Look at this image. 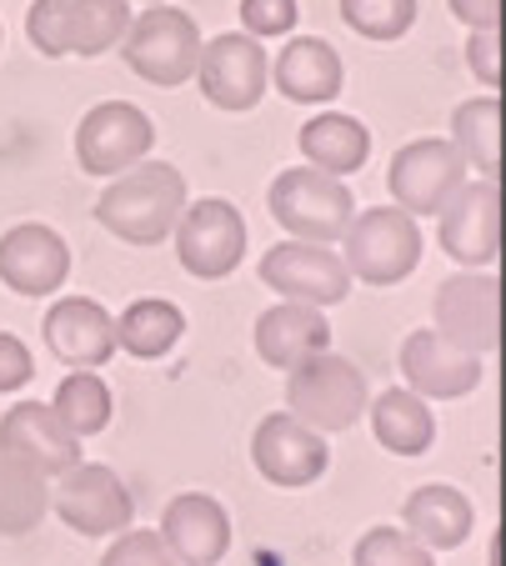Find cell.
Instances as JSON below:
<instances>
[{"mask_svg":"<svg viewBox=\"0 0 506 566\" xmlns=\"http://www.w3.org/2000/svg\"><path fill=\"white\" fill-rule=\"evenodd\" d=\"M51 512V476L31 461L0 451V536H25Z\"/></svg>","mask_w":506,"mask_h":566,"instance_id":"cell-25","label":"cell"},{"mask_svg":"<svg viewBox=\"0 0 506 566\" xmlns=\"http://www.w3.org/2000/svg\"><path fill=\"white\" fill-rule=\"evenodd\" d=\"M261 281L276 291L281 301H302V306H341L351 296V271L331 247H312V241H281L261 256Z\"/></svg>","mask_w":506,"mask_h":566,"instance_id":"cell-11","label":"cell"},{"mask_svg":"<svg viewBox=\"0 0 506 566\" xmlns=\"http://www.w3.org/2000/svg\"><path fill=\"white\" fill-rule=\"evenodd\" d=\"M452 146L462 150L466 166L496 181V166H502V101L486 91V96H472L452 111Z\"/></svg>","mask_w":506,"mask_h":566,"instance_id":"cell-27","label":"cell"},{"mask_svg":"<svg viewBox=\"0 0 506 566\" xmlns=\"http://www.w3.org/2000/svg\"><path fill=\"white\" fill-rule=\"evenodd\" d=\"M181 336H186L181 306H176V301H161V296H140L116 316V346L130 356H140V361L166 356Z\"/></svg>","mask_w":506,"mask_h":566,"instance_id":"cell-26","label":"cell"},{"mask_svg":"<svg viewBox=\"0 0 506 566\" xmlns=\"http://www.w3.org/2000/svg\"><path fill=\"white\" fill-rule=\"evenodd\" d=\"M76 441L81 437H71V427L45 401H21V407H11L6 421H0V447L11 451V457L31 461V467H41L51 481L81 461Z\"/></svg>","mask_w":506,"mask_h":566,"instance_id":"cell-19","label":"cell"},{"mask_svg":"<svg viewBox=\"0 0 506 566\" xmlns=\"http://www.w3.org/2000/svg\"><path fill=\"white\" fill-rule=\"evenodd\" d=\"M76 6L81 0H35L31 15H25V31L31 45L55 61V55H71V35H76Z\"/></svg>","mask_w":506,"mask_h":566,"instance_id":"cell-32","label":"cell"},{"mask_svg":"<svg viewBox=\"0 0 506 566\" xmlns=\"http://www.w3.org/2000/svg\"><path fill=\"white\" fill-rule=\"evenodd\" d=\"M251 461L256 471L271 481V486H312V481L326 476L331 467V447H326L321 431H312L306 421H296L292 411H271L266 421L251 437Z\"/></svg>","mask_w":506,"mask_h":566,"instance_id":"cell-14","label":"cell"},{"mask_svg":"<svg viewBox=\"0 0 506 566\" xmlns=\"http://www.w3.org/2000/svg\"><path fill=\"white\" fill-rule=\"evenodd\" d=\"M156 146L151 116L130 101H101L86 111V120L76 126V160L86 176H120L130 166L146 160V150Z\"/></svg>","mask_w":506,"mask_h":566,"instance_id":"cell-10","label":"cell"},{"mask_svg":"<svg viewBox=\"0 0 506 566\" xmlns=\"http://www.w3.org/2000/svg\"><path fill=\"white\" fill-rule=\"evenodd\" d=\"M466 166L462 150L452 146V140L442 136H421L411 140V146H401L397 156H391V196H397V206L407 216H436L446 201H452V191L466 181Z\"/></svg>","mask_w":506,"mask_h":566,"instance_id":"cell-12","label":"cell"},{"mask_svg":"<svg viewBox=\"0 0 506 566\" xmlns=\"http://www.w3.org/2000/svg\"><path fill=\"white\" fill-rule=\"evenodd\" d=\"M302 6L296 0H241V25L256 41H271V35H292Z\"/></svg>","mask_w":506,"mask_h":566,"instance_id":"cell-33","label":"cell"},{"mask_svg":"<svg viewBox=\"0 0 506 566\" xmlns=\"http://www.w3.org/2000/svg\"><path fill=\"white\" fill-rule=\"evenodd\" d=\"M351 566H436L431 552L401 526H371L351 552Z\"/></svg>","mask_w":506,"mask_h":566,"instance_id":"cell-31","label":"cell"},{"mask_svg":"<svg viewBox=\"0 0 506 566\" xmlns=\"http://www.w3.org/2000/svg\"><path fill=\"white\" fill-rule=\"evenodd\" d=\"M35 376V361H31V346L21 336L0 332V396L6 391H21L25 381Z\"/></svg>","mask_w":506,"mask_h":566,"instance_id":"cell-35","label":"cell"},{"mask_svg":"<svg viewBox=\"0 0 506 566\" xmlns=\"http://www.w3.org/2000/svg\"><path fill=\"white\" fill-rule=\"evenodd\" d=\"M126 65L140 75V81H151V86H186L196 75V61H201V31L186 11L176 6H151V11H140L126 31Z\"/></svg>","mask_w":506,"mask_h":566,"instance_id":"cell-5","label":"cell"},{"mask_svg":"<svg viewBox=\"0 0 506 566\" xmlns=\"http://www.w3.org/2000/svg\"><path fill=\"white\" fill-rule=\"evenodd\" d=\"M346 271L367 286H397L421 266V226L401 206H371L367 216H351L341 235Z\"/></svg>","mask_w":506,"mask_h":566,"instance_id":"cell-4","label":"cell"},{"mask_svg":"<svg viewBox=\"0 0 506 566\" xmlns=\"http://www.w3.org/2000/svg\"><path fill=\"white\" fill-rule=\"evenodd\" d=\"M496 31H472V41H466V61H472V75L482 81L486 91L496 96V86H502V61H496Z\"/></svg>","mask_w":506,"mask_h":566,"instance_id":"cell-36","label":"cell"},{"mask_svg":"<svg viewBox=\"0 0 506 566\" xmlns=\"http://www.w3.org/2000/svg\"><path fill=\"white\" fill-rule=\"evenodd\" d=\"M151 6H161V0H151Z\"/></svg>","mask_w":506,"mask_h":566,"instance_id":"cell-38","label":"cell"},{"mask_svg":"<svg viewBox=\"0 0 506 566\" xmlns=\"http://www.w3.org/2000/svg\"><path fill=\"white\" fill-rule=\"evenodd\" d=\"M271 81H276V91L286 101H296V106H326V101L341 96L346 65L331 41H321V35H296V41L281 45L276 65H271Z\"/></svg>","mask_w":506,"mask_h":566,"instance_id":"cell-20","label":"cell"},{"mask_svg":"<svg viewBox=\"0 0 506 566\" xmlns=\"http://www.w3.org/2000/svg\"><path fill=\"white\" fill-rule=\"evenodd\" d=\"M130 31V6L126 0H81L76 6V35H71V55H106Z\"/></svg>","mask_w":506,"mask_h":566,"instance_id":"cell-29","label":"cell"},{"mask_svg":"<svg viewBox=\"0 0 506 566\" xmlns=\"http://www.w3.org/2000/svg\"><path fill=\"white\" fill-rule=\"evenodd\" d=\"M55 417L71 427V437H96V431L110 427V386L101 381L96 371H71L55 391Z\"/></svg>","mask_w":506,"mask_h":566,"instance_id":"cell-28","label":"cell"},{"mask_svg":"<svg viewBox=\"0 0 506 566\" xmlns=\"http://www.w3.org/2000/svg\"><path fill=\"white\" fill-rule=\"evenodd\" d=\"M367 407H371V431H377V441L391 457H421V451H431V441H436V417H431V407L417 391L391 386V391H381Z\"/></svg>","mask_w":506,"mask_h":566,"instance_id":"cell-23","label":"cell"},{"mask_svg":"<svg viewBox=\"0 0 506 566\" xmlns=\"http://www.w3.org/2000/svg\"><path fill=\"white\" fill-rule=\"evenodd\" d=\"M341 21L367 41H401L417 25V0H341Z\"/></svg>","mask_w":506,"mask_h":566,"instance_id":"cell-30","label":"cell"},{"mask_svg":"<svg viewBox=\"0 0 506 566\" xmlns=\"http://www.w3.org/2000/svg\"><path fill=\"white\" fill-rule=\"evenodd\" d=\"M161 542L181 566H215L231 552V516L205 492H181L161 512Z\"/></svg>","mask_w":506,"mask_h":566,"instance_id":"cell-18","label":"cell"},{"mask_svg":"<svg viewBox=\"0 0 506 566\" xmlns=\"http://www.w3.org/2000/svg\"><path fill=\"white\" fill-rule=\"evenodd\" d=\"M316 352H331V326L326 311L302 306V301H281V306L261 311L256 316V356L276 371L312 361Z\"/></svg>","mask_w":506,"mask_h":566,"instance_id":"cell-21","label":"cell"},{"mask_svg":"<svg viewBox=\"0 0 506 566\" xmlns=\"http://www.w3.org/2000/svg\"><path fill=\"white\" fill-rule=\"evenodd\" d=\"M71 276V247L61 241V231L41 221H21L0 235V281L15 296H51Z\"/></svg>","mask_w":506,"mask_h":566,"instance_id":"cell-16","label":"cell"},{"mask_svg":"<svg viewBox=\"0 0 506 566\" xmlns=\"http://www.w3.org/2000/svg\"><path fill=\"white\" fill-rule=\"evenodd\" d=\"M442 251L472 271H492L502 256V191L496 181H462L442 206Z\"/></svg>","mask_w":506,"mask_h":566,"instance_id":"cell-13","label":"cell"},{"mask_svg":"<svg viewBox=\"0 0 506 566\" xmlns=\"http://www.w3.org/2000/svg\"><path fill=\"white\" fill-rule=\"evenodd\" d=\"M51 512L76 536H116L130 526L136 502H130L126 481H120L110 467H101V461H76L71 471L55 476Z\"/></svg>","mask_w":506,"mask_h":566,"instance_id":"cell-8","label":"cell"},{"mask_svg":"<svg viewBox=\"0 0 506 566\" xmlns=\"http://www.w3.org/2000/svg\"><path fill=\"white\" fill-rule=\"evenodd\" d=\"M401 371H407V391H417L421 401H456L482 386V356L442 342L426 326L401 342Z\"/></svg>","mask_w":506,"mask_h":566,"instance_id":"cell-17","label":"cell"},{"mask_svg":"<svg viewBox=\"0 0 506 566\" xmlns=\"http://www.w3.org/2000/svg\"><path fill=\"white\" fill-rule=\"evenodd\" d=\"M401 522H407V536H417L426 552H456V546L472 536L476 512L456 486H446V481H426V486H417V492L407 496Z\"/></svg>","mask_w":506,"mask_h":566,"instance_id":"cell-22","label":"cell"},{"mask_svg":"<svg viewBox=\"0 0 506 566\" xmlns=\"http://www.w3.org/2000/svg\"><path fill=\"white\" fill-rule=\"evenodd\" d=\"M101 566H181V562L166 552L161 532H120Z\"/></svg>","mask_w":506,"mask_h":566,"instance_id":"cell-34","label":"cell"},{"mask_svg":"<svg viewBox=\"0 0 506 566\" xmlns=\"http://www.w3.org/2000/svg\"><path fill=\"white\" fill-rule=\"evenodd\" d=\"M431 316L436 326L431 332L442 342L462 346L472 356H492L502 346V281L492 271H462V276H446L436 286L431 301Z\"/></svg>","mask_w":506,"mask_h":566,"instance_id":"cell-6","label":"cell"},{"mask_svg":"<svg viewBox=\"0 0 506 566\" xmlns=\"http://www.w3.org/2000/svg\"><path fill=\"white\" fill-rule=\"evenodd\" d=\"M452 15L472 31H496L502 21V0H452Z\"/></svg>","mask_w":506,"mask_h":566,"instance_id":"cell-37","label":"cell"},{"mask_svg":"<svg viewBox=\"0 0 506 566\" xmlns=\"http://www.w3.org/2000/svg\"><path fill=\"white\" fill-rule=\"evenodd\" d=\"M196 81H201V96L215 111H256L271 81L266 45L246 31H226L215 41H201Z\"/></svg>","mask_w":506,"mask_h":566,"instance_id":"cell-9","label":"cell"},{"mask_svg":"<svg viewBox=\"0 0 506 566\" xmlns=\"http://www.w3.org/2000/svg\"><path fill=\"white\" fill-rule=\"evenodd\" d=\"M0 41H6V31H0Z\"/></svg>","mask_w":506,"mask_h":566,"instance_id":"cell-39","label":"cell"},{"mask_svg":"<svg viewBox=\"0 0 506 566\" xmlns=\"http://www.w3.org/2000/svg\"><path fill=\"white\" fill-rule=\"evenodd\" d=\"M45 352L61 366H76V371H91V366H106L116 356V316H110L101 301L86 296H61L41 321Z\"/></svg>","mask_w":506,"mask_h":566,"instance_id":"cell-15","label":"cell"},{"mask_svg":"<svg viewBox=\"0 0 506 566\" xmlns=\"http://www.w3.org/2000/svg\"><path fill=\"white\" fill-rule=\"evenodd\" d=\"M186 211V176L166 160H140L101 191L96 221L126 247H161Z\"/></svg>","mask_w":506,"mask_h":566,"instance_id":"cell-1","label":"cell"},{"mask_svg":"<svg viewBox=\"0 0 506 566\" xmlns=\"http://www.w3.org/2000/svg\"><path fill=\"white\" fill-rule=\"evenodd\" d=\"M266 206L281 231L292 235V241H312V247H336L356 216V201L341 186V176H326L316 166L281 171L271 181Z\"/></svg>","mask_w":506,"mask_h":566,"instance_id":"cell-2","label":"cell"},{"mask_svg":"<svg viewBox=\"0 0 506 566\" xmlns=\"http://www.w3.org/2000/svg\"><path fill=\"white\" fill-rule=\"evenodd\" d=\"M176 256L196 281H221L241 266L246 256V216L221 196L205 201H186L181 221H176Z\"/></svg>","mask_w":506,"mask_h":566,"instance_id":"cell-7","label":"cell"},{"mask_svg":"<svg viewBox=\"0 0 506 566\" xmlns=\"http://www.w3.org/2000/svg\"><path fill=\"white\" fill-rule=\"evenodd\" d=\"M302 156L326 176H351V171L367 166L371 136H367V126H361L356 116L326 111V116H312L302 126Z\"/></svg>","mask_w":506,"mask_h":566,"instance_id":"cell-24","label":"cell"},{"mask_svg":"<svg viewBox=\"0 0 506 566\" xmlns=\"http://www.w3.org/2000/svg\"><path fill=\"white\" fill-rule=\"evenodd\" d=\"M286 411L312 431H346L367 417V376L336 352H316L312 361L286 371Z\"/></svg>","mask_w":506,"mask_h":566,"instance_id":"cell-3","label":"cell"}]
</instances>
